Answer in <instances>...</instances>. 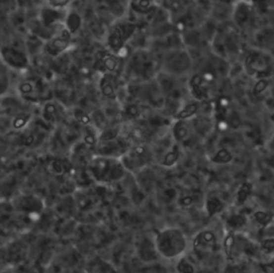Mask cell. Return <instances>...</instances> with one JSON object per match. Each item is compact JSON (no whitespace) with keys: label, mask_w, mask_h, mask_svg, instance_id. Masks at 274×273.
Wrapping results in <instances>:
<instances>
[{"label":"cell","mask_w":274,"mask_h":273,"mask_svg":"<svg viewBox=\"0 0 274 273\" xmlns=\"http://www.w3.org/2000/svg\"><path fill=\"white\" fill-rule=\"evenodd\" d=\"M0 82H1V93L3 94L5 92L6 85H8V84H9V82H6L4 67H2V69H1V76H0Z\"/></svg>","instance_id":"cell-35"},{"label":"cell","mask_w":274,"mask_h":273,"mask_svg":"<svg viewBox=\"0 0 274 273\" xmlns=\"http://www.w3.org/2000/svg\"><path fill=\"white\" fill-rule=\"evenodd\" d=\"M234 244H236V239H234V236L232 232H229L224 239V252L227 258H231L232 257V251L234 248Z\"/></svg>","instance_id":"cell-24"},{"label":"cell","mask_w":274,"mask_h":273,"mask_svg":"<svg viewBox=\"0 0 274 273\" xmlns=\"http://www.w3.org/2000/svg\"><path fill=\"white\" fill-rule=\"evenodd\" d=\"M137 26L130 22H118L114 24L107 36V46L113 54H120L126 43L133 37Z\"/></svg>","instance_id":"cell-3"},{"label":"cell","mask_w":274,"mask_h":273,"mask_svg":"<svg viewBox=\"0 0 274 273\" xmlns=\"http://www.w3.org/2000/svg\"><path fill=\"white\" fill-rule=\"evenodd\" d=\"M47 170L49 173L54 175H62L66 173V166L60 160H53L48 163Z\"/></svg>","instance_id":"cell-26"},{"label":"cell","mask_w":274,"mask_h":273,"mask_svg":"<svg viewBox=\"0 0 274 273\" xmlns=\"http://www.w3.org/2000/svg\"><path fill=\"white\" fill-rule=\"evenodd\" d=\"M180 159V149L178 145H175L172 150H169L162 160V165L165 167H171L177 163L178 160Z\"/></svg>","instance_id":"cell-16"},{"label":"cell","mask_w":274,"mask_h":273,"mask_svg":"<svg viewBox=\"0 0 274 273\" xmlns=\"http://www.w3.org/2000/svg\"><path fill=\"white\" fill-rule=\"evenodd\" d=\"M271 119H272V120H273V121H274V114H273V115H272V116H271Z\"/></svg>","instance_id":"cell-38"},{"label":"cell","mask_w":274,"mask_h":273,"mask_svg":"<svg viewBox=\"0 0 274 273\" xmlns=\"http://www.w3.org/2000/svg\"><path fill=\"white\" fill-rule=\"evenodd\" d=\"M217 243V237L211 230H201L194 238L193 246L196 252H206L214 249Z\"/></svg>","instance_id":"cell-9"},{"label":"cell","mask_w":274,"mask_h":273,"mask_svg":"<svg viewBox=\"0 0 274 273\" xmlns=\"http://www.w3.org/2000/svg\"><path fill=\"white\" fill-rule=\"evenodd\" d=\"M67 14H62V12L58 9L50 8V6H45L40 11V24L43 28L48 29L50 27H54L58 23L61 21L64 24V19H66Z\"/></svg>","instance_id":"cell-8"},{"label":"cell","mask_w":274,"mask_h":273,"mask_svg":"<svg viewBox=\"0 0 274 273\" xmlns=\"http://www.w3.org/2000/svg\"><path fill=\"white\" fill-rule=\"evenodd\" d=\"M251 192H252V184L249 183V182H244V183H242V185L240 186L238 194H237L238 203L239 204L245 203V200L247 199V197L250 196Z\"/></svg>","instance_id":"cell-25"},{"label":"cell","mask_w":274,"mask_h":273,"mask_svg":"<svg viewBox=\"0 0 274 273\" xmlns=\"http://www.w3.org/2000/svg\"><path fill=\"white\" fill-rule=\"evenodd\" d=\"M1 58L3 64L12 69L23 70L29 66L28 56L23 50H19L15 47L2 46Z\"/></svg>","instance_id":"cell-5"},{"label":"cell","mask_w":274,"mask_h":273,"mask_svg":"<svg viewBox=\"0 0 274 273\" xmlns=\"http://www.w3.org/2000/svg\"><path fill=\"white\" fill-rule=\"evenodd\" d=\"M126 171L121 159L117 158L95 155L89 163V173L91 176L102 183H113L121 180L126 176Z\"/></svg>","instance_id":"cell-1"},{"label":"cell","mask_w":274,"mask_h":273,"mask_svg":"<svg viewBox=\"0 0 274 273\" xmlns=\"http://www.w3.org/2000/svg\"><path fill=\"white\" fill-rule=\"evenodd\" d=\"M43 119L47 122H55L58 117V109L54 103L47 102L44 104L43 107Z\"/></svg>","instance_id":"cell-18"},{"label":"cell","mask_w":274,"mask_h":273,"mask_svg":"<svg viewBox=\"0 0 274 273\" xmlns=\"http://www.w3.org/2000/svg\"><path fill=\"white\" fill-rule=\"evenodd\" d=\"M119 128H106L99 134V142H107L116 140L119 137Z\"/></svg>","instance_id":"cell-19"},{"label":"cell","mask_w":274,"mask_h":273,"mask_svg":"<svg viewBox=\"0 0 274 273\" xmlns=\"http://www.w3.org/2000/svg\"><path fill=\"white\" fill-rule=\"evenodd\" d=\"M223 209V204L222 201L215 196H209L206 201V210L209 217H212L214 214L222 211Z\"/></svg>","instance_id":"cell-17"},{"label":"cell","mask_w":274,"mask_h":273,"mask_svg":"<svg viewBox=\"0 0 274 273\" xmlns=\"http://www.w3.org/2000/svg\"><path fill=\"white\" fill-rule=\"evenodd\" d=\"M101 93L107 99L115 100L117 97V80L114 74H103L100 80Z\"/></svg>","instance_id":"cell-11"},{"label":"cell","mask_w":274,"mask_h":273,"mask_svg":"<svg viewBox=\"0 0 274 273\" xmlns=\"http://www.w3.org/2000/svg\"><path fill=\"white\" fill-rule=\"evenodd\" d=\"M127 113H128V115H130V116L136 117L137 115H138L139 110H138V107H137L136 105H130V106H128V108H127Z\"/></svg>","instance_id":"cell-36"},{"label":"cell","mask_w":274,"mask_h":273,"mask_svg":"<svg viewBox=\"0 0 274 273\" xmlns=\"http://www.w3.org/2000/svg\"><path fill=\"white\" fill-rule=\"evenodd\" d=\"M84 141L85 144L90 147H96L99 144V136H96L94 131L91 128L87 127L85 129V134H84Z\"/></svg>","instance_id":"cell-23"},{"label":"cell","mask_w":274,"mask_h":273,"mask_svg":"<svg viewBox=\"0 0 274 273\" xmlns=\"http://www.w3.org/2000/svg\"><path fill=\"white\" fill-rule=\"evenodd\" d=\"M207 80L201 75H194L190 81V88L192 95L195 97V100L201 101L206 97V85L205 82Z\"/></svg>","instance_id":"cell-12"},{"label":"cell","mask_w":274,"mask_h":273,"mask_svg":"<svg viewBox=\"0 0 274 273\" xmlns=\"http://www.w3.org/2000/svg\"><path fill=\"white\" fill-rule=\"evenodd\" d=\"M30 119L31 115L29 113H19L12 120V127L15 130H22L28 125Z\"/></svg>","instance_id":"cell-21"},{"label":"cell","mask_w":274,"mask_h":273,"mask_svg":"<svg viewBox=\"0 0 274 273\" xmlns=\"http://www.w3.org/2000/svg\"><path fill=\"white\" fill-rule=\"evenodd\" d=\"M35 89H36L35 84L31 82L21 83V86H19V91H21L23 94H34Z\"/></svg>","instance_id":"cell-31"},{"label":"cell","mask_w":274,"mask_h":273,"mask_svg":"<svg viewBox=\"0 0 274 273\" xmlns=\"http://www.w3.org/2000/svg\"><path fill=\"white\" fill-rule=\"evenodd\" d=\"M46 3L48 4V6H50V8L62 10L66 8L67 5H69L71 2L68 1V0H50V1H47Z\"/></svg>","instance_id":"cell-33"},{"label":"cell","mask_w":274,"mask_h":273,"mask_svg":"<svg viewBox=\"0 0 274 273\" xmlns=\"http://www.w3.org/2000/svg\"><path fill=\"white\" fill-rule=\"evenodd\" d=\"M193 203V199L191 196H184V197H182L180 199V204L181 206H183V207H188V206H191Z\"/></svg>","instance_id":"cell-37"},{"label":"cell","mask_w":274,"mask_h":273,"mask_svg":"<svg viewBox=\"0 0 274 273\" xmlns=\"http://www.w3.org/2000/svg\"><path fill=\"white\" fill-rule=\"evenodd\" d=\"M178 273H195L193 265L185 257H182L177 265Z\"/></svg>","instance_id":"cell-28"},{"label":"cell","mask_w":274,"mask_h":273,"mask_svg":"<svg viewBox=\"0 0 274 273\" xmlns=\"http://www.w3.org/2000/svg\"><path fill=\"white\" fill-rule=\"evenodd\" d=\"M156 250L166 258H174L180 255L186 248L184 233L179 228H166L162 230L155 239Z\"/></svg>","instance_id":"cell-2"},{"label":"cell","mask_w":274,"mask_h":273,"mask_svg":"<svg viewBox=\"0 0 274 273\" xmlns=\"http://www.w3.org/2000/svg\"><path fill=\"white\" fill-rule=\"evenodd\" d=\"M268 81H266V80H260L256 83V85L255 87H254V93L255 94H259V93H262L263 91H265L267 89V87H268Z\"/></svg>","instance_id":"cell-34"},{"label":"cell","mask_w":274,"mask_h":273,"mask_svg":"<svg viewBox=\"0 0 274 273\" xmlns=\"http://www.w3.org/2000/svg\"><path fill=\"white\" fill-rule=\"evenodd\" d=\"M254 219H255L260 225L266 226L272 221L273 214L270 212H266V211H256L255 213H254Z\"/></svg>","instance_id":"cell-27"},{"label":"cell","mask_w":274,"mask_h":273,"mask_svg":"<svg viewBox=\"0 0 274 273\" xmlns=\"http://www.w3.org/2000/svg\"><path fill=\"white\" fill-rule=\"evenodd\" d=\"M83 25V18L80 13L76 11H70L67 13L66 19H64V28L73 36L81 29Z\"/></svg>","instance_id":"cell-13"},{"label":"cell","mask_w":274,"mask_h":273,"mask_svg":"<svg viewBox=\"0 0 274 273\" xmlns=\"http://www.w3.org/2000/svg\"><path fill=\"white\" fill-rule=\"evenodd\" d=\"M260 250H262L265 254H271L274 252V239L269 238L265 239L260 243Z\"/></svg>","instance_id":"cell-30"},{"label":"cell","mask_w":274,"mask_h":273,"mask_svg":"<svg viewBox=\"0 0 274 273\" xmlns=\"http://www.w3.org/2000/svg\"><path fill=\"white\" fill-rule=\"evenodd\" d=\"M130 5L135 12L139 13V14H147L154 8V3L152 1H131Z\"/></svg>","instance_id":"cell-20"},{"label":"cell","mask_w":274,"mask_h":273,"mask_svg":"<svg viewBox=\"0 0 274 273\" xmlns=\"http://www.w3.org/2000/svg\"><path fill=\"white\" fill-rule=\"evenodd\" d=\"M95 68L103 72L104 74L114 73L118 68L119 57L113 54L107 53V51H100L95 56Z\"/></svg>","instance_id":"cell-7"},{"label":"cell","mask_w":274,"mask_h":273,"mask_svg":"<svg viewBox=\"0 0 274 273\" xmlns=\"http://www.w3.org/2000/svg\"><path fill=\"white\" fill-rule=\"evenodd\" d=\"M228 224H229L232 228H240L245 224L244 217L240 216V214H234L229 220H228Z\"/></svg>","instance_id":"cell-29"},{"label":"cell","mask_w":274,"mask_h":273,"mask_svg":"<svg viewBox=\"0 0 274 273\" xmlns=\"http://www.w3.org/2000/svg\"><path fill=\"white\" fill-rule=\"evenodd\" d=\"M197 110H198V103L196 102L188 103L183 108L179 110L178 114L176 115V119L185 121L196 115Z\"/></svg>","instance_id":"cell-15"},{"label":"cell","mask_w":274,"mask_h":273,"mask_svg":"<svg viewBox=\"0 0 274 273\" xmlns=\"http://www.w3.org/2000/svg\"><path fill=\"white\" fill-rule=\"evenodd\" d=\"M232 160L231 153L227 149H220L212 158V162L215 164H226Z\"/></svg>","instance_id":"cell-22"},{"label":"cell","mask_w":274,"mask_h":273,"mask_svg":"<svg viewBox=\"0 0 274 273\" xmlns=\"http://www.w3.org/2000/svg\"><path fill=\"white\" fill-rule=\"evenodd\" d=\"M151 160V152L145 145H135L122 155L121 162L126 170L130 172L139 171L145 167Z\"/></svg>","instance_id":"cell-4"},{"label":"cell","mask_w":274,"mask_h":273,"mask_svg":"<svg viewBox=\"0 0 274 273\" xmlns=\"http://www.w3.org/2000/svg\"><path fill=\"white\" fill-rule=\"evenodd\" d=\"M16 208L18 210L29 213H40L43 209V203L40 198L34 195H26L17 201Z\"/></svg>","instance_id":"cell-10"},{"label":"cell","mask_w":274,"mask_h":273,"mask_svg":"<svg viewBox=\"0 0 274 273\" xmlns=\"http://www.w3.org/2000/svg\"><path fill=\"white\" fill-rule=\"evenodd\" d=\"M190 135V129L185 121L177 120L173 127V136L177 142H183Z\"/></svg>","instance_id":"cell-14"},{"label":"cell","mask_w":274,"mask_h":273,"mask_svg":"<svg viewBox=\"0 0 274 273\" xmlns=\"http://www.w3.org/2000/svg\"><path fill=\"white\" fill-rule=\"evenodd\" d=\"M74 115H75V118L78 121H80L81 123H83V125H85V126H88L89 123H90V121H91L90 117L86 113H85L84 110H82L80 108L75 109V114Z\"/></svg>","instance_id":"cell-32"},{"label":"cell","mask_w":274,"mask_h":273,"mask_svg":"<svg viewBox=\"0 0 274 273\" xmlns=\"http://www.w3.org/2000/svg\"><path fill=\"white\" fill-rule=\"evenodd\" d=\"M72 41V35L70 32L63 27V29L54 36L53 38L49 39V41L45 45V50L47 51V54L50 56H58L62 54L63 51H66Z\"/></svg>","instance_id":"cell-6"}]
</instances>
